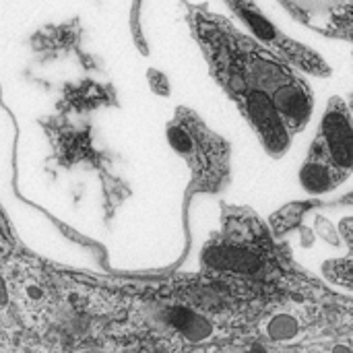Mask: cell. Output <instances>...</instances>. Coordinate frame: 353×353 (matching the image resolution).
Returning <instances> with one entry per match:
<instances>
[{
    "instance_id": "obj_5",
    "label": "cell",
    "mask_w": 353,
    "mask_h": 353,
    "mask_svg": "<svg viewBox=\"0 0 353 353\" xmlns=\"http://www.w3.org/2000/svg\"><path fill=\"white\" fill-rule=\"evenodd\" d=\"M300 182L310 194H325L329 190H335L341 182H345V178L335 168L333 159L325 153V149L312 141L308 157L300 170Z\"/></svg>"
},
{
    "instance_id": "obj_2",
    "label": "cell",
    "mask_w": 353,
    "mask_h": 353,
    "mask_svg": "<svg viewBox=\"0 0 353 353\" xmlns=\"http://www.w3.org/2000/svg\"><path fill=\"white\" fill-rule=\"evenodd\" d=\"M172 149L192 172L188 194L219 192L230 180V145L188 108H178L168 124Z\"/></svg>"
},
{
    "instance_id": "obj_3",
    "label": "cell",
    "mask_w": 353,
    "mask_h": 353,
    "mask_svg": "<svg viewBox=\"0 0 353 353\" xmlns=\"http://www.w3.org/2000/svg\"><path fill=\"white\" fill-rule=\"evenodd\" d=\"M225 4L232 8V12L252 31L254 39H259L265 48H269L273 54L290 62L292 66L316 74V77H329L331 66L308 46L288 37L275 23H271L254 0H225Z\"/></svg>"
},
{
    "instance_id": "obj_4",
    "label": "cell",
    "mask_w": 353,
    "mask_h": 353,
    "mask_svg": "<svg viewBox=\"0 0 353 353\" xmlns=\"http://www.w3.org/2000/svg\"><path fill=\"white\" fill-rule=\"evenodd\" d=\"M314 143L325 149L347 180L353 172V110L350 101L343 97H333L329 101Z\"/></svg>"
},
{
    "instance_id": "obj_1",
    "label": "cell",
    "mask_w": 353,
    "mask_h": 353,
    "mask_svg": "<svg viewBox=\"0 0 353 353\" xmlns=\"http://www.w3.org/2000/svg\"><path fill=\"white\" fill-rule=\"evenodd\" d=\"M186 6V21L201 50L221 54L246 79L250 87L271 95L290 134L306 128L312 116L314 97L306 79L296 66L273 54L259 39L242 33L232 21L211 12L205 4Z\"/></svg>"
}]
</instances>
